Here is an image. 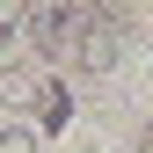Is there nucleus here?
<instances>
[{
	"instance_id": "obj_1",
	"label": "nucleus",
	"mask_w": 153,
	"mask_h": 153,
	"mask_svg": "<svg viewBox=\"0 0 153 153\" xmlns=\"http://www.w3.org/2000/svg\"><path fill=\"white\" fill-rule=\"evenodd\" d=\"M66 59L80 66V73H109V66L124 59V22H117L109 7H80V29H73Z\"/></svg>"
},
{
	"instance_id": "obj_2",
	"label": "nucleus",
	"mask_w": 153,
	"mask_h": 153,
	"mask_svg": "<svg viewBox=\"0 0 153 153\" xmlns=\"http://www.w3.org/2000/svg\"><path fill=\"white\" fill-rule=\"evenodd\" d=\"M73 29H80V7H59V0H44V7H29V44L44 51V59H66Z\"/></svg>"
},
{
	"instance_id": "obj_3",
	"label": "nucleus",
	"mask_w": 153,
	"mask_h": 153,
	"mask_svg": "<svg viewBox=\"0 0 153 153\" xmlns=\"http://www.w3.org/2000/svg\"><path fill=\"white\" fill-rule=\"evenodd\" d=\"M36 124L44 131H66L73 124V102H66V88L51 80V73H44V88H36Z\"/></svg>"
},
{
	"instance_id": "obj_4",
	"label": "nucleus",
	"mask_w": 153,
	"mask_h": 153,
	"mask_svg": "<svg viewBox=\"0 0 153 153\" xmlns=\"http://www.w3.org/2000/svg\"><path fill=\"white\" fill-rule=\"evenodd\" d=\"M36 88H44V73H29V66H0V102H15V109H36Z\"/></svg>"
},
{
	"instance_id": "obj_5",
	"label": "nucleus",
	"mask_w": 153,
	"mask_h": 153,
	"mask_svg": "<svg viewBox=\"0 0 153 153\" xmlns=\"http://www.w3.org/2000/svg\"><path fill=\"white\" fill-rule=\"evenodd\" d=\"M0 153H44V139L22 131V124H7V131H0Z\"/></svg>"
},
{
	"instance_id": "obj_6",
	"label": "nucleus",
	"mask_w": 153,
	"mask_h": 153,
	"mask_svg": "<svg viewBox=\"0 0 153 153\" xmlns=\"http://www.w3.org/2000/svg\"><path fill=\"white\" fill-rule=\"evenodd\" d=\"M15 29H29V7H15V0H0V44H7Z\"/></svg>"
}]
</instances>
